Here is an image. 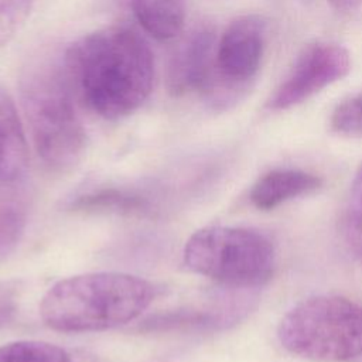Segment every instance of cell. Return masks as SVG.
<instances>
[{"mask_svg":"<svg viewBox=\"0 0 362 362\" xmlns=\"http://www.w3.org/2000/svg\"><path fill=\"white\" fill-rule=\"evenodd\" d=\"M322 180L300 168H274L263 174L250 188L249 199L260 211H270L294 198L317 191Z\"/></svg>","mask_w":362,"mask_h":362,"instance_id":"obj_12","label":"cell"},{"mask_svg":"<svg viewBox=\"0 0 362 362\" xmlns=\"http://www.w3.org/2000/svg\"><path fill=\"white\" fill-rule=\"evenodd\" d=\"M327 3L338 13H351L362 4V0H327Z\"/></svg>","mask_w":362,"mask_h":362,"instance_id":"obj_19","label":"cell"},{"mask_svg":"<svg viewBox=\"0 0 362 362\" xmlns=\"http://www.w3.org/2000/svg\"><path fill=\"white\" fill-rule=\"evenodd\" d=\"M28 143L17 106L0 86V182L20 181L28 168Z\"/></svg>","mask_w":362,"mask_h":362,"instance_id":"obj_11","label":"cell"},{"mask_svg":"<svg viewBox=\"0 0 362 362\" xmlns=\"http://www.w3.org/2000/svg\"><path fill=\"white\" fill-rule=\"evenodd\" d=\"M27 226L25 201L6 189H0V263L18 246Z\"/></svg>","mask_w":362,"mask_h":362,"instance_id":"obj_14","label":"cell"},{"mask_svg":"<svg viewBox=\"0 0 362 362\" xmlns=\"http://www.w3.org/2000/svg\"><path fill=\"white\" fill-rule=\"evenodd\" d=\"M331 129L348 137H362V92H358L335 106L332 110Z\"/></svg>","mask_w":362,"mask_h":362,"instance_id":"obj_17","label":"cell"},{"mask_svg":"<svg viewBox=\"0 0 362 362\" xmlns=\"http://www.w3.org/2000/svg\"><path fill=\"white\" fill-rule=\"evenodd\" d=\"M267 41V21L259 14L233 18L218 37L215 72L201 95L208 109L225 112L238 105L260 71Z\"/></svg>","mask_w":362,"mask_h":362,"instance_id":"obj_6","label":"cell"},{"mask_svg":"<svg viewBox=\"0 0 362 362\" xmlns=\"http://www.w3.org/2000/svg\"><path fill=\"white\" fill-rule=\"evenodd\" d=\"M33 7L31 0H0V48L25 24Z\"/></svg>","mask_w":362,"mask_h":362,"instance_id":"obj_18","label":"cell"},{"mask_svg":"<svg viewBox=\"0 0 362 362\" xmlns=\"http://www.w3.org/2000/svg\"><path fill=\"white\" fill-rule=\"evenodd\" d=\"M14 313V305L6 294H0V328L10 321Z\"/></svg>","mask_w":362,"mask_h":362,"instance_id":"obj_20","label":"cell"},{"mask_svg":"<svg viewBox=\"0 0 362 362\" xmlns=\"http://www.w3.org/2000/svg\"><path fill=\"white\" fill-rule=\"evenodd\" d=\"M0 362H72L69 352L55 344L20 339L0 345Z\"/></svg>","mask_w":362,"mask_h":362,"instance_id":"obj_15","label":"cell"},{"mask_svg":"<svg viewBox=\"0 0 362 362\" xmlns=\"http://www.w3.org/2000/svg\"><path fill=\"white\" fill-rule=\"evenodd\" d=\"M185 266L221 286L259 288L273 276L276 253L260 232L240 226H205L184 245Z\"/></svg>","mask_w":362,"mask_h":362,"instance_id":"obj_5","label":"cell"},{"mask_svg":"<svg viewBox=\"0 0 362 362\" xmlns=\"http://www.w3.org/2000/svg\"><path fill=\"white\" fill-rule=\"evenodd\" d=\"M31 1H34V3H35V0H31Z\"/></svg>","mask_w":362,"mask_h":362,"instance_id":"obj_21","label":"cell"},{"mask_svg":"<svg viewBox=\"0 0 362 362\" xmlns=\"http://www.w3.org/2000/svg\"><path fill=\"white\" fill-rule=\"evenodd\" d=\"M167 204L168 187L153 180L146 182L90 185L71 197L66 206L75 212L156 218L165 211Z\"/></svg>","mask_w":362,"mask_h":362,"instance_id":"obj_10","label":"cell"},{"mask_svg":"<svg viewBox=\"0 0 362 362\" xmlns=\"http://www.w3.org/2000/svg\"><path fill=\"white\" fill-rule=\"evenodd\" d=\"M257 301L255 288L222 286L206 303L167 310L146 318L141 332H212L228 329L242 321Z\"/></svg>","mask_w":362,"mask_h":362,"instance_id":"obj_9","label":"cell"},{"mask_svg":"<svg viewBox=\"0 0 362 362\" xmlns=\"http://www.w3.org/2000/svg\"><path fill=\"white\" fill-rule=\"evenodd\" d=\"M157 41H173L187 24L185 0H115Z\"/></svg>","mask_w":362,"mask_h":362,"instance_id":"obj_13","label":"cell"},{"mask_svg":"<svg viewBox=\"0 0 362 362\" xmlns=\"http://www.w3.org/2000/svg\"><path fill=\"white\" fill-rule=\"evenodd\" d=\"M280 345L313 362H348L362 356V304L342 296L308 297L277 327Z\"/></svg>","mask_w":362,"mask_h":362,"instance_id":"obj_4","label":"cell"},{"mask_svg":"<svg viewBox=\"0 0 362 362\" xmlns=\"http://www.w3.org/2000/svg\"><path fill=\"white\" fill-rule=\"evenodd\" d=\"M156 286L122 272H93L62 279L42 296L40 315L61 332H95L124 325L156 298Z\"/></svg>","mask_w":362,"mask_h":362,"instance_id":"obj_3","label":"cell"},{"mask_svg":"<svg viewBox=\"0 0 362 362\" xmlns=\"http://www.w3.org/2000/svg\"><path fill=\"white\" fill-rule=\"evenodd\" d=\"M349 69L351 55L344 45L331 41L308 44L300 51L266 106L273 112L291 109L341 81Z\"/></svg>","mask_w":362,"mask_h":362,"instance_id":"obj_7","label":"cell"},{"mask_svg":"<svg viewBox=\"0 0 362 362\" xmlns=\"http://www.w3.org/2000/svg\"><path fill=\"white\" fill-rule=\"evenodd\" d=\"M64 65L79 106L105 120L137 112L156 82V61L137 30L113 24L64 47Z\"/></svg>","mask_w":362,"mask_h":362,"instance_id":"obj_1","label":"cell"},{"mask_svg":"<svg viewBox=\"0 0 362 362\" xmlns=\"http://www.w3.org/2000/svg\"><path fill=\"white\" fill-rule=\"evenodd\" d=\"M173 41L164 74L167 92L173 98L201 96L215 72L216 27L208 18H197Z\"/></svg>","mask_w":362,"mask_h":362,"instance_id":"obj_8","label":"cell"},{"mask_svg":"<svg viewBox=\"0 0 362 362\" xmlns=\"http://www.w3.org/2000/svg\"><path fill=\"white\" fill-rule=\"evenodd\" d=\"M64 47L54 41L38 44L18 71V96L28 133L38 158L54 173L74 168L86 150L79 103L64 65Z\"/></svg>","mask_w":362,"mask_h":362,"instance_id":"obj_2","label":"cell"},{"mask_svg":"<svg viewBox=\"0 0 362 362\" xmlns=\"http://www.w3.org/2000/svg\"><path fill=\"white\" fill-rule=\"evenodd\" d=\"M344 235L354 259L362 266V164L351 184L344 221Z\"/></svg>","mask_w":362,"mask_h":362,"instance_id":"obj_16","label":"cell"}]
</instances>
